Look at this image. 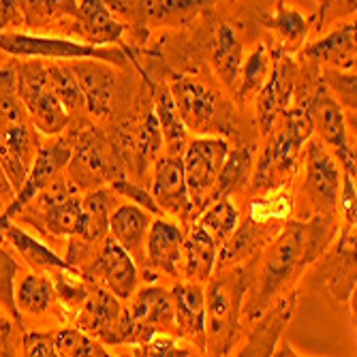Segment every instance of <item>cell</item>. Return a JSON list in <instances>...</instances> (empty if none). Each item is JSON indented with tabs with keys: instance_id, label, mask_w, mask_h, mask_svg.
I'll list each match as a JSON object with an SVG mask.
<instances>
[{
	"instance_id": "6da1fadb",
	"label": "cell",
	"mask_w": 357,
	"mask_h": 357,
	"mask_svg": "<svg viewBox=\"0 0 357 357\" xmlns=\"http://www.w3.org/2000/svg\"><path fill=\"white\" fill-rule=\"evenodd\" d=\"M336 234L334 214H317L308 222H289L284 229L272 240L266 248L261 274L257 278V289L250 291V302L246 304L244 312L250 321L266 310L276 294L282 287L296 278L308 264L317 261L323 255Z\"/></svg>"
},
{
	"instance_id": "7a4b0ae2",
	"label": "cell",
	"mask_w": 357,
	"mask_h": 357,
	"mask_svg": "<svg viewBox=\"0 0 357 357\" xmlns=\"http://www.w3.org/2000/svg\"><path fill=\"white\" fill-rule=\"evenodd\" d=\"M37 150V135L17 94L15 71L0 69V165L13 188L22 186Z\"/></svg>"
},
{
	"instance_id": "3957f363",
	"label": "cell",
	"mask_w": 357,
	"mask_h": 357,
	"mask_svg": "<svg viewBox=\"0 0 357 357\" xmlns=\"http://www.w3.org/2000/svg\"><path fill=\"white\" fill-rule=\"evenodd\" d=\"M246 268H220V274L210 280L206 296V353L229 355L238 340L240 314L244 296L248 294Z\"/></svg>"
},
{
	"instance_id": "277c9868",
	"label": "cell",
	"mask_w": 357,
	"mask_h": 357,
	"mask_svg": "<svg viewBox=\"0 0 357 357\" xmlns=\"http://www.w3.org/2000/svg\"><path fill=\"white\" fill-rule=\"evenodd\" d=\"M282 128L272 135L268 142L264 156L257 165V174L252 178V192L274 190L289 176L298 169V156L304 142L312 135L314 126L308 112L298 105L296 109H284L282 114Z\"/></svg>"
},
{
	"instance_id": "5b68a950",
	"label": "cell",
	"mask_w": 357,
	"mask_h": 357,
	"mask_svg": "<svg viewBox=\"0 0 357 357\" xmlns=\"http://www.w3.org/2000/svg\"><path fill=\"white\" fill-rule=\"evenodd\" d=\"M15 86L17 94L28 112L30 122L41 133L54 135L67 128L69 114L60 105L56 94L47 82V71L39 62H24L15 69Z\"/></svg>"
},
{
	"instance_id": "8992f818",
	"label": "cell",
	"mask_w": 357,
	"mask_h": 357,
	"mask_svg": "<svg viewBox=\"0 0 357 357\" xmlns=\"http://www.w3.org/2000/svg\"><path fill=\"white\" fill-rule=\"evenodd\" d=\"M300 105L308 112L312 126L319 128L323 142L334 150L338 160L344 165V172L355 178V148L349 144L347 120L340 103L336 101V96H332L326 82L319 79L310 90H304V99Z\"/></svg>"
},
{
	"instance_id": "52a82bcc",
	"label": "cell",
	"mask_w": 357,
	"mask_h": 357,
	"mask_svg": "<svg viewBox=\"0 0 357 357\" xmlns=\"http://www.w3.org/2000/svg\"><path fill=\"white\" fill-rule=\"evenodd\" d=\"M227 152H229V146L220 137H197L184 150L182 165L190 199V214L204 212L208 208L216 176L225 163Z\"/></svg>"
},
{
	"instance_id": "ba28073f",
	"label": "cell",
	"mask_w": 357,
	"mask_h": 357,
	"mask_svg": "<svg viewBox=\"0 0 357 357\" xmlns=\"http://www.w3.org/2000/svg\"><path fill=\"white\" fill-rule=\"evenodd\" d=\"M69 180L75 188H96L105 182L124 178L114 146L99 133H82L69 158Z\"/></svg>"
},
{
	"instance_id": "9c48e42d",
	"label": "cell",
	"mask_w": 357,
	"mask_h": 357,
	"mask_svg": "<svg viewBox=\"0 0 357 357\" xmlns=\"http://www.w3.org/2000/svg\"><path fill=\"white\" fill-rule=\"evenodd\" d=\"M0 50L13 56L28 58H94L101 62H114L118 67L126 64V56L118 47H101L92 43L52 39V37H35V35H17V32H0Z\"/></svg>"
},
{
	"instance_id": "30bf717a",
	"label": "cell",
	"mask_w": 357,
	"mask_h": 357,
	"mask_svg": "<svg viewBox=\"0 0 357 357\" xmlns=\"http://www.w3.org/2000/svg\"><path fill=\"white\" fill-rule=\"evenodd\" d=\"M71 152H73L71 139H60L52 146L37 150L35 160H32V165H30L22 186L17 188V197L11 202V206L3 214H0V229H3L13 216H17L32 199H35L37 195L52 182V178L56 174H60L64 167L69 165Z\"/></svg>"
},
{
	"instance_id": "8fae6325",
	"label": "cell",
	"mask_w": 357,
	"mask_h": 357,
	"mask_svg": "<svg viewBox=\"0 0 357 357\" xmlns=\"http://www.w3.org/2000/svg\"><path fill=\"white\" fill-rule=\"evenodd\" d=\"M298 79V67L294 64L284 50H272V69L270 75L259 90V124H261L264 135L272 133V128L278 120V116L289 107L291 96L296 90Z\"/></svg>"
},
{
	"instance_id": "7c38bea8",
	"label": "cell",
	"mask_w": 357,
	"mask_h": 357,
	"mask_svg": "<svg viewBox=\"0 0 357 357\" xmlns=\"http://www.w3.org/2000/svg\"><path fill=\"white\" fill-rule=\"evenodd\" d=\"M306 182L304 192L321 214H334L340 197V172L332 154L319 142H310L306 148Z\"/></svg>"
},
{
	"instance_id": "4fadbf2b",
	"label": "cell",
	"mask_w": 357,
	"mask_h": 357,
	"mask_svg": "<svg viewBox=\"0 0 357 357\" xmlns=\"http://www.w3.org/2000/svg\"><path fill=\"white\" fill-rule=\"evenodd\" d=\"M86 276L92 280L99 278L105 284V289H109L120 300L131 298L133 291L137 289V282H139L135 259L128 255L114 238H109L103 244L101 252L96 255Z\"/></svg>"
},
{
	"instance_id": "5bb4252c",
	"label": "cell",
	"mask_w": 357,
	"mask_h": 357,
	"mask_svg": "<svg viewBox=\"0 0 357 357\" xmlns=\"http://www.w3.org/2000/svg\"><path fill=\"white\" fill-rule=\"evenodd\" d=\"M133 321V344H144L158 332H167L174 326V300L172 291L160 287H148L128 308Z\"/></svg>"
},
{
	"instance_id": "9a60e30c",
	"label": "cell",
	"mask_w": 357,
	"mask_h": 357,
	"mask_svg": "<svg viewBox=\"0 0 357 357\" xmlns=\"http://www.w3.org/2000/svg\"><path fill=\"white\" fill-rule=\"evenodd\" d=\"M152 197L158 204L160 212L174 214L178 218L190 216V199H188L186 180H184L182 156L167 154L156 160Z\"/></svg>"
},
{
	"instance_id": "2e32d148",
	"label": "cell",
	"mask_w": 357,
	"mask_h": 357,
	"mask_svg": "<svg viewBox=\"0 0 357 357\" xmlns=\"http://www.w3.org/2000/svg\"><path fill=\"white\" fill-rule=\"evenodd\" d=\"M174 323L180 336L192 340L206 351V296L199 282H178L172 289Z\"/></svg>"
},
{
	"instance_id": "e0dca14e",
	"label": "cell",
	"mask_w": 357,
	"mask_h": 357,
	"mask_svg": "<svg viewBox=\"0 0 357 357\" xmlns=\"http://www.w3.org/2000/svg\"><path fill=\"white\" fill-rule=\"evenodd\" d=\"M75 82L86 99V109L94 116H107L112 112V92L116 86V75L103 62L94 58H79L69 64Z\"/></svg>"
},
{
	"instance_id": "ac0fdd59",
	"label": "cell",
	"mask_w": 357,
	"mask_h": 357,
	"mask_svg": "<svg viewBox=\"0 0 357 357\" xmlns=\"http://www.w3.org/2000/svg\"><path fill=\"white\" fill-rule=\"evenodd\" d=\"M172 96L178 107V114L190 131L206 128L216 116V94L204 86L202 82H195L190 77H180L172 86Z\"/></svg>"
},
{
	"instance_id": "d6986e66",
	"label": "cell",
	"mask_w": 357,
	"mask_h": 357,
	"mask_svg": "<svg viewBox=\"0 0 357 357\" xmlns=\"http://www.w3.org/2000/svg\"><path fill=\"white\" fill-rule=\"evenodd\" d=\"M182 244L184 234L178 225L167 222L163 218L152 220L146 238V259L144 266L150 270H163L172 276L178 274V266L182 261Z\"/></svg>"
},
{
	"instance_id": "ffe728a7",
	"label": "cell",
	"mask_w": 357,
	"mask_h": 357,
	"mask_svg": "<svg viewBox=\"0 0 357 357\" xmlns=\"http://www.w3.org/2000/svg\"><path fill=\"white\" fill-rule=\"evenodd\" d=\"M150 225L152 214L137 204H124L114 214H109L112 238L139 264H144L146 259V238Z\"/></svg>"
},
{
	"instance_id": "44dd1931",
	"label": "cell",
	"mask_w": 357,
	"mask_h": 357,
	"mask_svg": "<svg viewBox=\"0 0 357 357\" xmlns=\"http://www.w3.org/2000/svg\"><path fill=\"white\" fill-rule=\"evenodd\" d=\"M296 310V294H289L287 298H280L270 312L264 317L259 314L255 321L257 326L250 332V338L244 349H240L238 355H274V349L278 347L284 328L289 326L291 317Z\"/></svg>"
},
{
	"instance_id": "7402d4cb",
	"label": "cell",
	"mask_w": 357,
	"mask_h": 357,
	"mask_svg": "<svg viewBox=\"0 0 357 357\" xmlns=\"http://www.w3.org/2000/svg\"><path fill=\"white\" fill-rule=\"evenodd\" d=\"M323 278H326L334 298L349 302L355 289V225H347L332 255L323 264Z\"/></svg>"
},
{
	"instance_id": "603a6c76",
	"label": "cell",
	"mask_w": 357,
	"mask_h": 357,
	"mask_svg": "<svg viewBox=\"0 0 357 357\" xmlns=\"http://www.w3.org/2000/svg\"><path fill=\"white\" fill-rule=\"evenodd\" d=\"M120 312H122L120 298H116L105 287H96L90 291L79 306L77 330H82L86 334H94L103 342H107Z\"/></svg>"
},
{
	"instance_id": "cb8c5ba5",
	"label": "cell",
	"mask_w": 357,
	"mask_h": 357,
	"mask_svg": "<svg viewBox=\"0 0 357 357\" xmlns=\"http://www.w3.org/2000/svg\"><path fill=\"white\" fill-rule=\"evenodd\" d=\"M75 20L82 35L88 37L92 45L120 43L124 35V24L107 9L103 0H82L77 3Z\"/></svg>"
},
{
	"instance_id": "d4e9b609",
	"label": "cell",
	"mask_w": 357,
	"mask_h": 357,
	"mask_svg": "<svg viewBox=\"0 0 357 357\" xmlns=\"http://www.w3.org/2000/svg\"><path fill=\"white\" fill-rule=\"evenodd\" d=\"M216 250L218 244L212 240V236L197 222L190 227L188 236H184L182 244V257H184V274L188 280L206 282L210 280L216 264Z\"/></svg>"
},
{
	"instance_id": "484cf974",
	"label": "cell",
	"mask_w": 357,
	"mask_h": 357,
	"mask_svg": "<svg viewBox=\"0 0 357 357\" xmlns=\"http://www.w3.org/2000/svg\"><path fill=\"white\" fill-rule=\"evenodd\" d=\"M355 24H344L332 35L304 50V56L314 62H326L340 71L355 69Z\"/></svg>"
},
{
	"instance_id": "4316f807",
	"label": "cell",
	"mask_w": 357,
	"mask_h": 357,
	"mask_svg": "<svg viewBox=\"0 0 357 357\" xmlns=\"http://www.w3.org/2000/svg\"><path fill=\"white\" fill-rule=\"evenodd\" d=\"M114 195L107 188L96 186L86 197H82V216L77 238L84 242H99L109 231V214H112Z\"/></svg>"
},
{
	"instance_id": "83f0119b",
	"label": "cell",
	"mask_w": 357,
	"mask_h": 357,
	"mask_svg": "<svg viewBox=\"0 0 357 357\" xmlns=\"http://www.w3.org/2000/svg\"><path fill=\"white\" fill-rule=\"evenodd\" d=\"M0 236H5L13 244V248L26 259L30 266L41 268V270L54 268V270H60V272H64V270L75 272V268L67 264V259L58 257L52 248H47L45 244H41L39 240H35L30 234H26L24 229H20V227L13 225L11 220L3 227V229H0Z\"/></svg>"
},
{
	"instance_id": "f1b7e54d",
	"label": "cell",
	"mask_w": 357,
	"mask_h": 357,
	"mask_svg": "<svg viewBox=\"0 0 357 357\" xmlns=\"http://www.w3.org/2000/svg\"><path fill=\"white\" fill-rule=\"evenodd\" d=\"M212 64H214L220 82L227 88L236 90V86L240 82V71H242V43L229 26L218 28Z\"/></svg>"
},
{
	"instance_id": "f546056e",
	"label": "cell",
	"mask_w": 357,
	"mask_h": 357,
	"mask_svg": "<svg viewBox=\"0 0 357 357\" xmlns=\"http://www.w3.org/2000/svg\"><path fill=\"white\" fill-rule=\"evenodd\" d=\"M250 165H252V150L250 148L242 146V148H236L234 152H227L225 163H222V167L216 176L214 188H212L210 204L214 199H220V197H229L234 190H238L248 178Z\"/></svg>"
},
{
	"instance_id": "4dcf8cb0",
	"label": "cell",
	"mask_w": 357,
	"mask_h": 357,
	"mask_svg": "<svg viewBox=\"0 0 357 357\" xmlns=\"http://www.w3.org/2000/svg\"><path fill=\"white\" fill-rule=\"evenodd\" d=\"M154 114L156 120L160 124V131H163V139L169 146V154H178L184 148L186 142V131L188 128L184 126L178 107L174 103V96L167 88L156 90V99H154Z\"/></svg>"
},
{
	"instance_id": "1f68e13d",
	"label": "cell",
	"mask_w": 357,
	"mask_h": 357,
	"mask_svg": "<svg viewBox=\"0 0 357 357\" xmlns=\"http://www.w3.org/2000/svg\"><path fill=\"white\" fill-rule=\"evenodd\" d=\"M212 3L216 0H135V26H142L148 20L167 22L174 17L190 15Z\"/></svg>"
},
{
	"instance_id": "d6a6232c",
	"label": "cell",
	"mask_w": 357,
	"mask_h": 357,
	"mask_svg": "<svg viewBox=\"0 0 357 357\" xmlns=\"http://www.w3.org/2000/svg\"><path fill=\"white\" fill-rule=\"evenodd\" d=\"M43 227L54 236H77L79 231V216H82V197L71 192L69 197L41 210Z\"/></svg>"
},
{
	"instance_id": "836d02e7",
	"label": "cell",
	"mask_w": 357,
	"mask_h": 357,
	"mask_svg": "<svg viewBox=\"0 0 357 357\" xmlns=\"http://www.w3.org/2000/svg\"><path fill=\"white\" fill-rule=\"evenodd\" d=\"M47 71V82L56 94V99L60 101V105L67 109L69 116H75L79 112L86 109V99L84 94L75 82V75L73 71L67 67H62V64H52V67H45Z\"/></svg>"
},
{
	"instance_id": "e575fe53",
	"label": "cell",
	"mask_w": 357,
	"mask_h": 357,
	"mask_svg": "<svg viewBox=\"0 0 357 357\" xmlns=\"http://www.w3.org/2000/svg\"><path fill=\"white\" fill-rule=\"evenodd\" d=\"M270 67H272L270 50L264 43L257 45V50L246 60L244 69L240 71L242 77H240V86L236 88V96L240 101H248L250 96L259 94V90L264 88V84L270 75Z\"/></svg>"
},
{
	"instance_id": "d590c367",
	"label": "cell",
	"mask_w": 357,
	"mask_h": 357,
	"mask_svg": "<svg viewBox=\"0 0 357 357\" xmlns=\"http://www.w3.org/2000/svg\"><path fill=\"white\" fill-rule=\"evenodd\" d=\"M264 240V227H259L257 220L248 218L236 234L225 240V250L220 255V268H229L238 264L240 259L250 257L252 250Z\"/></svg>"
},
{
	"instance_id": "8d00e7d4",
	"label": "cell",
	"mask_w": 357,
	"mask_h": 357,
	"mask_svg": "<svg viewBox=\"0 0 357 357\" xmlns=\"http://www.w3.org/2000/svg\"><path fill=\"white\" fill-rule=\"evenodd\" d=\"M238 216L240 214H238L236 206L227 197H220V199H214L210 204V208L204 210L199 225L212 236V240L216 244H222L227 238H229L236 231Z\"/></svg>"
},
{
	"instance_id": "74e56055",
	"label": "cell",
	"mask_w": 357,
	"mask_h": 357,
	"mask_svg": "<svg viewBox=\"0 0 357 357\" xmlns=\"http://www.w3.org/2000/svg\"><path fill=\"white\" fill-rule=\"evenodd\" d=\"M17 308H24L32 314L45 312L54 302V284L50 278L39 274H28L22 278L17 289Z\"/></svg>"
},
{
	"instance_id": "f35d334b",
	"label": "cell",
	"mask_w": 357,
	"mask_h": 357,
	"mask_svg": "<svg viewBox=\"0 0 357 357\" xmlns=\"http://www.w3.org/2000/svg\"><path fill=\"white\" fill-rule=\"evenodd\" d=\"M54 349L56 357H88V355H107V351L92 340L86 332L82 330H60L54 334Z\"/></svg>"
},
{
	"instance_id": "ab89813d",
	"label": "cell",
	"mask_w": 357,
	"mask_h": 357,
	"mask_svg": "<svg viewBox=\"0 0 357 357\" xmlns=\"http://www.w3.org/2000/svg\"><path fill=\"white\" fill-rule=\"evenodd\" d=\"M266 24L270 28H274L278 35L289 43V45H300L306 39L308 32V24L304 20V15L296 9L287 7L284 3H278V9L274 13V17L266 20Z\"/></svg>"
},
{
	"instance_id": "60d3db41",
	"label": "cell",
	"mask_w": 357,
	"mask_h": 357,
	"mask_svg": "<svg viewBox=\"0 0 357 357\" xmlns=\"http://www.w3.org/2000/svg\"><path fill=\"white\" fill-rule=\"evenodd\" d=\"M24 11V22L43 24L56 15H73L77 13V0H17Z\"/></svg>"
},
{
	"instance_id": "b9f144b4",
	"label": "cell",
	"mask_w": 357,
	"mask_h": 357,
	"mask_svg": "<svg viewBox=\"0 0 357 357\" xmlns=\"http://www.w3.org/2000/svg\"><path fill=\"white\" fill-rule=\"evenodd\" d=\"M163 131H160V124L156 120V114H148L144 124H142V131L137 137V158H139V169L144 172L152 160L158 156L160 148H163Z\"/></svg>"
},
{
	"instance_id": "7bdbcfd3",
	"label": "cell",
	"mask_w": 357,
	"mask_h": 357,
	"mask_svg": "<svg viewBox=\"0 0 357 357\" xmlns=\"http://www.w3.org/2000/svg\"><path fill=\"white\" fill-rule=\"evenodd\" d=\"M15 274L17 261L5 248H0V304L13 314V319L20 321V308L15 302Z\"/></svg>"
},
{
	"instance_id": "ee69618b",
	"label": "cell",
	"mask_w": 357,
	"mask_h": 357,
	"mask_svg": "<svg viewBox=\"0 0 357 357\" xmlns=\"http://www.w3.org/2000/svg\"><path fill=\"white\" fill-rule=\"evenodd\" d=\"M109 184H112L114 192H120V195H124V197L133 199L137 206H142L144 210H148L152 216H160V214H163V212H160V208H158V204L154 202V197H152V195H150L148 190H144V188L131 184V182L124 180V178L112 180Z\"/></svg>"
},
{
	"instance_id": "f6af8a7d",
	"label": "cell",
	"mask_w": 357,
	"mask_h": 357,
	"mask_svg": "<svg viewBox=\"0 0 357 357\" xmlns=\"http://www.w3.org/2000/svg\"><path fill=\"white\" fill-rule=\"evenodd\" d=\"M326 86L332 88L338 96V103L349 107L355 114V75H344V73H326Z\"/></svg>"
},
{
	"instance_id": "bcb514c9",
	"label": "cell",
	"mask_w": 357,
	"mask_h": 357,
	"mask_svg": "<svg viewBox=\"0 0 357 357\" xmlns=\"http://www.w3.org/2000/svg\"><path fill=\"white\" fill-rule=\"evenodd\" d=\"M135 355H150V357H154V355H165V357H178V355H195V353H192L190 349L178 344V342L172 340V338H158V334H156V336L150 338L148 342L139 344V347L135 349Z\"/></svg>"
},
{
	"instance_id": "7dc6e473",
	"label": "cell",
	"mask_w": 357,
	"mask_h": 357,
	"mask_svg": "<svg viewBox=\"0 0 357 357\" xmlns=\"http://www.w3.org/2000/svg\"><path fill=\"white\" fill-rule=\"evenodd\" d=\"M67 274H69V270H64L60 274V278L56 280L58 294H60L62 302L67 304V306H82V302L88 296V291H86V287H84L82 280H71Z\"/></svg>"
},
{
	"instance_id": "c3c4849f",
	"label": "cell",
	"mask_w": 357,
	"mask_h": 357,
	"mask_svg": "<svg viewBox=\"0 0 357 357\" xmlns=\"http://www.w3.org/2000/svg\"><path fill=\"white\" fill-rule=\"evenodd\" d=\"M22 351L30 357H56L54 349V334H39L32 332L22 338Z\"/></svg>"
},
{
	"instance_id": "681fc988",
	"label": "cell",
	"mask_w": 357,
	"mask_h": 357,
	"mask_svg": "<svg viewBox=\"0 0 357 357\" xmlns=\"http://www.w3.org/2000/svg\"><path fill=\"white\" fill-rule=\"evenodd\" d=\"M353 180L355 178H351L349 174H344V182H340L342 184V195L338 197V206L344 212L347 225H355V214H357V208H355V184H353Z\"/></svg>"
},
{
	"instance_id": "f907efd6",
	"label": "cell",
	"mask_w": 357,
	"mask_h": 357,
	"mask_svg": "<svg viewBox=\"0 0 357 357\" xmlns=\"http://www.w3.org/2000/svg\"><path fill=\"white\" fill-rule=\"evenodd\" d=\"M24 15L17 0H0V30L9 26H22Z\"/></svg>"
},
{
	"instance_id": "816d5d0a",
	"label": "cell",
	"mask_w": 357,
	"mask_h": 357,
	"mask_svg": "<svg viewBox=\"0 0 357 357\" xmlns=\"http://www.w3.org/2000/svg\"><path fill=\"white\" fill-rule=\"evenodd\" d=\"M13 328L11 323L0 314V355H13Z\"/></svg>"
}]
</instances>
